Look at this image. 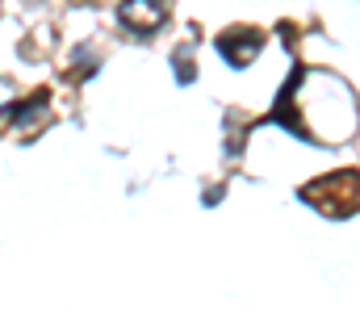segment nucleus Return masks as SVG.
Returning <instances> with one entry per match:
<instances>
[{
  "label": "nucleus",
  "instance_id": "1",
  "mask_svg": "<svg viewBox=\"0 0 360 314\" xmlns=\"http://www.w3.org/2000/svg\"><path fill=\"white\" fill-rule=\"evenodd\" d=\"M117 21L130 34H155L168 21V4L164 0H122L117 4Z\"/></svg>",
  "mask_w": 360,
  "mask_h": 314
}]
</instances>
